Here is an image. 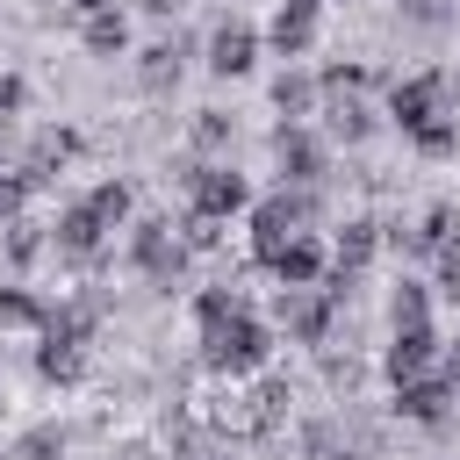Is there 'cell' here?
<instances>
[{
	"mask_svg": "<svg viewBox=\"0 0 460 460\" xmlns=\"http://www.w3.org/2000/svg\"><path fill=\"white\" fill-rule=\"evenodd\" d=\"M208 65H216V72H244V65H252V29H244V22L216 29V43H208Z\"/></svg>",
	"mask_w": 460,
	"mask_h": 460,
	"instance_id": "cell-8",
	"label": "cell"
},
{
	"mask_svg": "<svg viewBox=\"0 0 460 460\" xmlns=\"http://www.w3.org/2000/svg\"><path fill=\"white\" fill-rule=\"evenodd\" d=\"M280 165H288V180H316L323 151L309 144V129H280Z\"/></svg>",
	"mask_w": 460,
	"mask_h": 460,
	"instance_id": "cell-10",
	"label": "cell"
},
{
	"mask_svg": "<svg viewBox=\"0 0 460 460\" xmlns=\"http://www.w3.org/2000/svg\"><path fill=\"white\" fill-rule=\"evenodd\" d=\"M302 216H309V201H302V194H280V201H266V208L252 216V237H259V259H273L280 244H295V237H302V230H295Z\"/></svg>",
	"mask_w": 460,
	"mask_h": 460,
	"instance_id": "cell-3",
	"label": "cell"
},
{
	"mask_svg": "<svg viewBox=\"0 0 460 460\" xmlns=\"http://www.w3.org/2000/svg\"><path fill=\"white\" fill-rule=\"evenodd\" d=\"M0 108H22V79H7V72H0Z\"/></svg>",
	"mask_w": 460,
	"mask_h": 460,
	"instance_id": "cell-24",
	"label": "cell"
},
{
	"mask_svg": "<svg viewBox=\"0 0 460 460\" xmlns=\"http://www.w3.org/2000/svg\"><path fill=\"white\" fill-rule=\"evenodd\" d=\"M273 43H280L288 58H302V50L316 43V0H288V7L273 14Z\"/></svg>",
	"mask_w": 460,
	"mask_h": 460,
	"instance_id": "cell-5",
	"label": "cell"
},
{
	"mask_svg": "<svg viewBox=\"0 0 460 460\" xmlns=\"http://www.w3.org/2000/svg\"><path fill=\"white\" fill-rule=\"evenodd\" d=\"M144 79H151V86H165V79H180V50H151V65H144Z\"/></svg>",
	"mask_w": 460,
	"mask_h": 460,
	"instance_id": "cell-20",
	"label": "cell"
},
{
	"mask_svg": "<svg viewBox=\"0 0 460 460\" xmlns=\"http://www.w3.org/2000/svg\"><path fill=\"white\" fill-rule=\"evenodd\" d=\"M280 316H288L302 338H323V302H309V288H288V295H280Z\"/></svg>",
	"mask_w": 460,
	"mask_h": 460,
	"instance_id": "cell-12",
	"label": "cell"
},
{
	"mask_svg": "<svg viewBox=\"0 0 460 460\" xmlns=\"http://www.w3.org/2000/svg\"><path fill=\"white\" fill-rule=\"evenodd\" d=\"M446 295H460V259H446Z\"/></svg>",
	"mask_w": 460,
	"mask_h": 460,
	"instance_id": "cell-25",
	"label": "cell"
},
{
	"mask_svg": "<svg viewBox=\"0 0 460 460\" xmlns=\"http://www.w3.org/2000/svg\"><path fill=\"white\" fill-rule=\"evenodd\" d=\"M331 122H338V129H345V137H367V108H359V101H345V108H338V115H331Z\"/></svg>",
	"mask_w": 460,
	"mask_h": 460,
	"instance_id": "cell-22",
	"label": "cell"
},
{
	"mask_svg": "<svg viewBox=\"0 0 460 460\" xmlns=\"http://www.w3.org/2000/svg\"><path fill=\"white\" fill-rule=\"evenodd\" d=\"M137 259H144L151 273L180 266V244H165V223H144V230H137Z\"/></svg>",
	"mask_w": 460,
	"mask_h": 460,
	"instance_id": "cell-14",
	"label": "cell"
},
{
	"mask_svg": "<svg viewBox=\"0 0 460 460\" xmlns=\"http://www.w3.org/2000/svg\"><path fill=\"white\" fill-rule=\"evenodd\" d=\"M431 115H438V86H431V79H417V86L395 93V122H402V129H424Z\"/></svg>",
	"mask_w": 460,
	"mask_h": 460,
	"instance_id": "cell-9",
	"label": "cell"
},
{
	"mask_svg": "<svg viewBox=\"0 0 460 460\" xmlns=\"http://www.w3.org/2000/svg\"><path fill=\"white\" fill-rule=\"evenodd\" d=\"M446 237H453V208H431L417 230V252H446Z\"/></svg>",
	"mask_w": 460,
	"mask_h": 460,
	"instance_id": "cell-17",
	"label": "cell"
},
{
	"mask_svg": "<svg viewBox=\"0 0 460 460\" xmlns=\"http://www.w3.org/2000/svg\"><path fill=\"white\" fill-rule=\"evenodd\" d=\"M86 43H93V50H122V14H108V7L86 14Z\"/></svg>",
	"mask_w": 460,
	"mask_h": 460,
	"instance_id": "cell-16",
	"label": "cell"
},
{
	"mask_svg": "<svg viewBox=\"0 0 460 460\" xmlns=\"http://www.w3.org/2000/svg\"><path fill=\"white\" fill-rule=\"evenodd\" d=\"M58 244H65L72 259H93V244H101V223H93L86 208H72V216L58 223Z\"/></svg>",
	"mask_w": 460,
	"mask_h": 460,
	"instance_id": "cell-11",
	"label": "cell"
},
{
	"mask_svg": "<svg viewBox=\"0 0 460 460\" xmlns=\"http://www.w3.org/2000/svg\"><path fill=\"white\" fill-rule=\"evenodd\" d=\"M194 137H201V144H223V115H216V108H208V115H201V122H194Z\"/></svg>",
	"mask_w": 460,
	"mask_h": 460,
	"instance_id": "cell-23",
	"label": "cell"
},
{
	"mask_svg": "<svg viewBox=\"0 0 460 460\" xmlns=\"http://www.w3.org/2000/svg\"><path fill=\"white\" fill-rule=\"evenodd\" d=\"M374 259V223H345V237H338V273H359Z\"/></svg>",
	"mask_w": 460,
	"mask_h": 460,
	"instance_id": "cell-13",
	"label": "cell"
},
{
	"mask_svg": "<svg viewBox=\"0 0 460 460\" xmlns=\"http://www.w3.org/2000/svg\"><path fill=\"white\" fill-rule=\"evenodd\" d=\"M273 93H280V108H295V115H302V108L316 101V86H309V79H280Z\"/></svg>",
	"mask_w": 460,
	"mask_h": 460,
	"instance_id": "cell-21",
	"label": "cell"
},
{
	"mask_svg": "<svg viewBox=\"0 0 460 460\" xmlns=\"http://www.w3.org/2000/svg\"><path fill=\"white\" fill-rule=\"evenodd\" d=\"M86 216H93V223L108 230V223H122V216H129V194H122V187H93V201H86Z\"/></svg>",
	"mask_w": 460,
	"mask_h": 460,
	"instance_id": "cell-15",
	"label": "cell"
},
{
	"mask_svg": "<svg viewBox=\"0 0 460 460\" xmlns=\"http://www.w3.org/2000/svg\"><path fill=\"white\" fill-rule=\"evenodd\" d=\"M395 402H402V417L438 424V417H446V381H424V374H417V381H402V395H395Z\"/></svg>",
	"mask_w": 460,
	"mask_h": 460,
	"instance_id": "cell-7",
	"label": "cell"
},
{
	"mask_svg": "<svg viewBox=\"0 0 460 460\" xmlns=\"http://www.w3.org/2000/svg\"><path fill=\"white\" fill-rule=\"evenodd\" d=\"M453 367H460V338H453Z\"/></svg>",
	"mask_w": 460,
	"mask_h": 460,
	"instance_id": "cell-27",
	"label": "cell"
},
{
	"mask_svg": "<svg viewBox=\"0 0 460 460\" xmlns=\"http://www.w3.org/2000/svg\"><path fill=\"white\" fill-rule=\"evenodd\" d=\"M201 331H208V367H216V374H252V367L266 359V323L244 316V309H230V316H216V323H201Z\"/></svg>",
	"mask_w": 460,
	"mask_h": 460,
	"instance_id": "cell-1",
	"label": "cell"
},
{
	"mask_svg": "<svg viewBox=\"0 0 460 460\" xmlns=\"http://www.w3.org/2000/svg\"><path fill=\"white\" fill-rule=\"evenodd\" d=\"M266 266H273V273H280V280H288V288H309V280H316V273H323V252H316V244H309V237H295V244H280V252H273V259H266Z\"/></svg>",
	"mask_w": 460,
	"mask_h": 460,
	"instance_id": "cell-6",
	"label": "cell"
},
{
	"mask_svg": "<svg viewBox=\"0 0 460 460\" xmlns=\"http://www.w3.org/2000/svg\"><path fill=\"white\" fill-rule=\"evenodd\" d=\"M58 158H72V137L65 129H43L36 137V165H58Z\"/></svg>",
	"mask_w": 460,
	"mask_h": 460,
	"instance_id": "cell-19",
	"label": "cell"
},
{
	"mask_svg": "<svg viewBox=\"0 0 460 460\" xmlns=\"http://www.w3.org/2000/svg\"><path fill=\"white\" fill-rule=\"evenodd\" d=\"M187 194H194V216H208V223H223V216L244 208V180L223 172V165H201V172L187 180Z\"/></svg>",
	"mask_w": 460,
	"mask_h": 460,
	"instance_id": "cell-2",
	"label": "cell"
},
{
	"mask_svg": "<svg viewBox=\"0 0 460 460\" xmlns=\"http://www.w3.org/2000/svg\"><path fill=\"white\" fill-rule=\"evenodd\" d=\"M402 323H424V288H417V280L395 288V331H402Z\"/></svg>",
	"mask_w": 460,
	"mask_h": 460,
	"instance_id": "cell-18",
	"label": "cell"
},
{
	"mask_svg": "<svg viewBox=\"0 0 460 460\" xmlns=\"http://www.w3.org/2000/svg\"><path fill=\"white\" fill-rule=\"evenodd\" d=\"M424 367H431V331H424V323H402L395 345H388V374H395V381H417Z\"/></svg>",
	"mask_w": 460,
	"mask_h": 460,
	"instance_id": "cell-4",
	"label": "cell"
},
{
	"mask_svg": "<svg viewBox=\"0 0 460 460\" xmlns=\"http://www.w3.org/2000/svg\"><path fill=\"white\" fill-rule=\"evenodd\" d=\"M151 7H180V0H151Z\"/></svg>",
	"mask_w": 460,
	"mask_h": 460,
	"instance_id": "cell-26",
	"label": "cell"
}]
</instances>
